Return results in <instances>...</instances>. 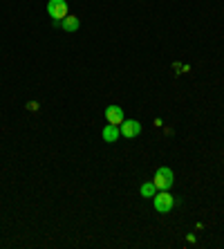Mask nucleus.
<instances>
[{
    "label": "nucleus",
    "mask_w": 224,
    "mask_h": 249,
    "mask_svg": "<svg viewBox=\"0 0 224 249\" xmlns=\"http://www.w3.org/2000/svg\"><path fill=\"white\" fill-rule=\"evenodd\" d=\"M153 182H155L157 191H168V189L172 186V182H175V178H172V171L168 166L157 168V173H155V178H153Z\"/></svg>",
    "instance_id": "f257e3e1"
},
{
    "label": "nucleus",
    "mask_w": 224,
    "mask_h": 249,
    "mask_svg": "<svg viewBox=\"0 0 224 249\" xmlns=\"http://www.w3.org/2000/svg\"><path fill=\"white\" fill-rule=\"evenodd\" d=\"M119 135H121L119 126H115V124H108V126L103 128V133H101V137H103L105 144H115L117 139H119Z\"/></svg>",
    "instance_id": "423d86ee"
},
{
    "label": "nucleus",
    "mask_w": 224,
    "mask_h": 249,
    "mask_svg": "<svg viewBox=\"0 0 224 249\" xmlns=\"http://www.w3.org/2000/svg\"><path fill=\"white\" fill-rule=\"evenodd\" d=\"M153 204H155L157 213H168L172 209V204H175V200H172V196L168 191H159V193H155V197H153Z\"/></svg>",
    "instance_id": "7ed1b4c3"
},
{
    "label": "nucleus",
    "mask_w": 224,
    "mask_h": 249,
    "mask_svg": "<svg viewBox=\"0 0 224 249\" xmlns=\"http://www.w3.org/2000/svg\"><path fill=\"white\" fill-rule=\"evenodd\" d=\"M47 14L54 18V25H58L68 16V2L65 0H50L47 2Z\"/></svg>",
    "instance_id": "f03ea898"
},
{
    "label": "nucleus",
    "mask_w": 224,
    "mask_h": 249,
    "mask_svg": "<svg viewBox=\"0 0 224 249\" xmlns=\"http://www.w3.org/2000/svg\"><path fill=\"white\" fill-rule=\"evenodd\" d=\"M105 119H108V124H115V126H121L123 124V108H119V106H108L105 108Z\"/></svg>",
    "instance_id": "39448f33"
},
{
    "label": "nucleus",
    "mask_w": 224,
    "mask_h": 249,
    "mask_svg": "<svg viewBox=\"0 0 224 249\" xmlns=\"http://www.w3.org/2000/svg\"><path fill=\"white\" fill-rule=\"evenodd\" d=\"M141 133V124L137 122V119H123V124H121V135L123 137H137V135Z\"/></svg>",
    "instance_id": "20e7f679"
},
{
    "label": "nucleus",
    "mask_w": 224,
    "mask_h": 249,
    "mask_svg": "<svg viewBox=\"0 0 224 249\" xmlns=\"http://www.w3.org/2000/svg\"><path fill=\"white\" fill-rule=\"evenodd\" d=\"M58 25H61V29H63V32H76V29L81 27V20L76 16H65Z\"/></svg>",
    "instance_id": "0eeeda50"
},
{
    "label": "nucleus",
    "mask_w": 224,
    "mask_h": 249,
    "mask_svg": "<svg viewBox=\"0 0 224 249\" xmlns=\"http://www.w3.org/2000/svg\"><path fill=\"white\" fill-rule=\"evenodd\" d=\"M155 193H157L155 182H146V184H141V196L144 197H155Z\"/></svg>",
    "instance_id": "6e6552de"
}]
</instances>
